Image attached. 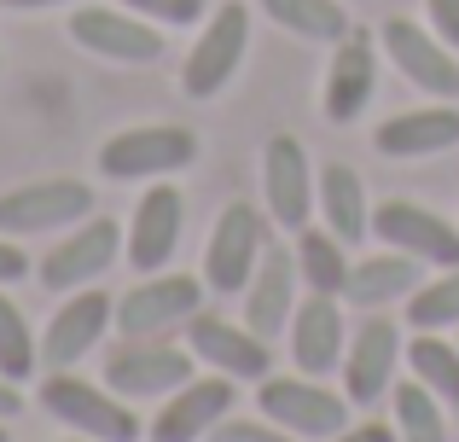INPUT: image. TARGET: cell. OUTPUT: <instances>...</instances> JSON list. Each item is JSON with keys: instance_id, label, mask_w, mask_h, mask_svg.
<instances>
[{"instance_id": "obj_1", "label": "cell", "mask_w": 459, "mask_h": 442, "mask_svg": "<svg viewBox=\"0 0 459 442\" xmlns=\"http://www.w3.org/2000/svg\"><path fill=\"white\" fill-rule=\"evenodd\" d=\"M41 408L53 413L58 425H70L76 437H93V442H140L134 408H128L111 385L100 390V385H88V378H76V367H70V373H47Z\"/></svg>"}, {"instance_id": "obj_2", "label": "cell", "mask_w": 459, "mask_h": 442, "mask_svg": "<svg viewBox=\"0 0 459 442\" xmlns=\"http://www.w3.org/2000/svg\"><path fill=\"white\" fill-rule=\"evenodd\" d=\"M245 53H250V12L238 6V0H227V6H215L210 18H204L198 41H192V53H186V70H180V88H186L192 100H215V93L238 76Z\"/></svg>"}, {"instance_id": "obj_3", "label": "cell", "mask_w": 459, "mask_h": 442, "mask_svg": "<svg viewBox=\"0 0 459 442\" xmlns=\"http://www.w3.org/2000/svg\"><path fill=\"white\" fill-rule=\"evenodd\" d=\"M93 216V186L53 175V181H30L0 193V233L6 238H30V233H65V227Z\"/></svg>"}, {"instance_id": "obj_4", "label": "cell", "mask_w": 459, "mask_h": 442, "mask_svg": "<svg viewBox=\"0 0 459 442\" xmlns=\"http://www.w3.org/2000/svg\"><path fill=\"white\" fill-rule=\"evenodd\" d=\"M198 158V134L180 123H146L123 128L100 146V175L111 181H146V175H175Z\"/></svg>"}, {"instance_id": "obj_5", "label": "cell", "mask_w": 459, "mask_h": 442, "mask_svg": "<svg viewBox=\"0 0 459 442\" xmlns=\"http://www.w3.org/2000/svg\"><path fill=\"white\" fill-rule=\"evenodd\" d=\"M262 250H268V221H262V210L245 204V198H238V204H227L221 216H215V227H210L204 285H210V291H221V297L245 291L250 273H256V262H262Z\"/></svg>"}, {"instance_id": "obj_6", "label": "cell", "mask_w": 459, "mask_h": 442, "mask_svg": "<svg viewBox=\"0 0 459 442\" xmlns=\"http://www.w3.org/2000/svg\"><path fill=\"white\" fill-rule=\"evenodd\" d=\"M402 326H395L384 308H372L343 343V396L355 408H372L378 396L395 390V367H402Z\"/></svg>"}, {"instance_id": "obj_7", "label": "cell", "mask_w": 459, "mask_h": 442, "mask_svg": "<svg viewBox=\"0 0 459 442\" xmlns=\"http://www.w3.org/2000/svg\"><path fill=\"white\" fill-rule=\"evenodd\" d=\"M117 256H123V227L111 216H88V221L65 227V238L41 256L35 280H41L47 291H82V285H100V273L111 268Z\"/></svg>"}, {"instance_id": "obj_8", "label": "cell", "mask_w": 459, "mask_h": 442, "mask_svg": "<svg viewBox=\"0 0 459 442\" xmlns=\"http://www.w3.org/2000/svg\"><path fill=\"white\" fill-rule=\"evenodd\" d=\"M262 198H268V216L285 233H303L308 216L320 210V175H314L297 134H273L262 146Z\"/></svg>"}, {"instance_id": "obj_9", "label": "cell", "mask_w": 459, "mask_h": 442, "mask_svg": "<svg viewBox=\"0 0 459 442\" xmlns=\"http://www.w3.org/2000/svg\"><path fill=\"white\" fill-rule=\"evenodd\" d=\"M256 402H262V420L285 425L291 437H325L332 442L349 425V396L325 390L320 378H308V373H297V378H273L268 373L262 390H256Z\"/></svg>"}, {"instance_id": "obj_10", "label": "cell", "mask_w": 459, "mask_h": 442, "mask_svg": "<svg viewBox=\"0 0 459 442\" xmlns=\"http://www.w3.org/2000/svg\"><path fill=\"white\" fill-rule=\"evenodd\" d=\"M111 326H117V303L105 291H93V285L70 291L65 303L53 308L47 332H41V367L47 373H70L76 361H88V355L100 350V338Z\"/></svg>"}, {"instance_id": "obj_11", "label": "cell", "mask_w": 459, "mask_h": 442, "mask_svg": "<svg viewBox=\"0 0 459 442\" xmlns=\"http://www.w3.org/2000/svg\"><path fill=\"white\" fill-rule=\"evenodd\" d=\"M186 378H192V355L175 350V343H157V338H128L105 361V385L123 402H163Z\"/></svg>"}, {"instance_id": "obj_12", "label": "cell", "mask_w": 459, "mask_h": 442, "mask_svg": "<svg viewBox=\"0 0 459 442\" xmlns=\"http://www.w3.org/2000/svg\"><path fill=\"white\" fill-rule=\"evenodd\" d=\"M204 303V280L192 273H146L134 291L117 297V332L123 338H157L169 326H186Z\"/></svg>"}, {"instance_id": "obj_13", "label": "cell", "mask_w": 459, "mask_h": 442, "mask_svg": "<svg viewBox=\"0 0 459 442\" xmlns=\"http://www.w3.org/2000/svg\"><path fill=\"white\" fill-rule=\"evenodd\" d=\"M372 233L390 250H407V256L430 262V268H454L459 262V227L448 216H437L430 204H419V198H384L372 210Z\"/></svg>"}, {"instance_id": "obj_14", "label": "cell", "mask_w": 459, "mask_h": 442, "mask_svg": "<svg viewBox=\"0 0 459 442\" xmlns=\"http://www.w3.org/2000/svg\"><path fill=\"white\" fill-rule=\"evenodd\" d=\"M384 53L390 65L413 82L425 100H459V65H454V47L442 41L437 30L413 18H390L384 23Z\"/></svg>"}, {"instance_id": "obj_15", "label": "cell", "mask_w": 459, "mask_h": 442, "mask_svg": "<svg viewBox=\"0 0 459 442\" xmlns=\"http://www.w3.org/2000/svg\"><path fill=\"white\" fill-rule=\"evenodd\" d=\"M70 41L111 65H152L163 53V35L128 6H76L70 12Z\"/></svg>"}, {"instance_id": "obj_16", "label": "cell", "mask_w": 459, "mask_h": 442, "mask_svg": "<svg viewBox=\"0 0 459 442\" xmlns=\"http://www.w3.org/2000/svg\"><path fill=\"white\" fill-rule=\"evenodd\" d=\"M233 402H238V378H227V373L186 378L175 396H163V408L152 420V442H204L233 413Z\"/></svg>"}, {"instance_id": "obj_17", "label": "cell", "mask_w": 459, "mask_h": 442, "mask_svg": "<svg viewBox=\"0 0 459 442\" xmlns=\"http://www.w3.org/2000/svg\"><path fill=\"white\" fill-rule=\"evenodd\" d=\"M186 343H192V355L198 361H210L215 373H227V378H268L273 373V355H268V338L262 332H250V326H233V320H221V315H192L186 320Z\"/></svg>"}, {"instance_id": "obj_18", "label": "cell", "mask_w": 459, "mask_h": 442, "mask_svg": "<svg viewBox=\"0 0 459 442\" xmlns=\"http://www.w3.org/2000/svg\"><path fill=\"white\" fill-rule=\"evenodd\" d=\"M180 227H186V198L175 186H146V198L134 204L123 233V256L134 262L140 273H163V262L175 256L180 245Z\"/></svg>"}, {"instance_id": "obj_19", "label": "cell", "mask_w": 459, "mask_h": 442, "mask_svg": "<svg viewBox=\"0 0 459 442\" xmlns=\"http://www.w3.org/2000/svg\"><path fill=\"white\" fill-rule=\"evenodd\" d=\"M343 343H349V326H343V308H337L332 291H314L291 308V361L297 373L320 378L343 361Z\"/></svg>"}, {"instance_id": "obj_20", "label": "cell", "mask_w": 459, "mask_h": 442, "mask_svg": "<svg viewBox=\"0 0 459 442\" xmlns=\"http://www.w3.org/2000/svg\"><path fill=\"white\" fill-rule=\"evenodd\" d=\"M372 88H378V53H372L367 35L349 30L343 41L332 47V70H325V88H320L325 117H332V123H355V117L367 111Z\"/></svg>"}, {"instance_id": "obj_21", "label": "cell", "mask_w": 459, "mask_h": 442, "mask_svg": "<svg viewBox=\"0 0 459 442\" xmlns=\"http://www.w3.org/2000/svg\"><path fill=\"white\" fill-rule=\"evenodd\" d=\"M372 146L384 152V158H437V152L459 146V111L454 100H437L425 105V111H395L390 123H378V134H372Z\"/></svg>"}, {"instance_id": "obj_22", "label": "cell", "mask_w": 459, "mask_h": 442, "mask_svg": "<svg viewBox=\"0 0 459 442\" xmlns=\"http://www.w3.org/2000/svg\"><path fill=\"white\" fill-rule=\"evenodd\" d=\"M297 250L285 256V250H262V262H256V273H250V285H245V326L250 332H262V338H280L285 332V320H291V308H297Z\"/></svg>"}, {"instance_id": "obj_23", "label": "cell", "mask_w": 459, "mask_h": 442, "mask_svg": "<svg viewBox=\"0 0 459 442\" xmlns=\"http://www.w3.org/2000/svg\"><path fill=\"white\" fill-rule=\"evenodd\" d=\"M419 268H425V262L407 256V250H378V256H367V262H349L343 297L360 303V308H384V303H395V297L419 291Z\"/></svg>"}, {"instance_id": "obj_24", "label": "cell", "mask_w": 459, "mask_h": 442, "mask_svg": "<svg viewBox=\"0 0 459 442\" xmlns=\"http://www.w3.org/2000/svg\"><path fill=\"white\" fill-rule=\"evenodd\" d=\"M320 216H325V233H337L343 245L372 233V204H367V186L349 163H325L320 169Z\"/></svg>"}, {"instance_id": "obj_25", "label": "cell", "mask_w": 459, "mask_h": 442, "mask_svg": "<svg viewBox=\"0 0 459 442\" xmlns=\"http://www.w3.org/2000/svg\"><path fill=\"white\" fill-rule=\"evenodd\" d=\"M407 367H413V378L430 396H442L448 408H459V343H448L442 332H419V338L407 343Z\"/></svg>"}, {"instance_id": "obj_26", "label": "cell", "mask_w": 459, "mask_h": 442, "mask_svg": "<svg viewBox=\"0 0 459 442\" xmlns=\"http://www.w3.org/2000/svg\"><path fill=\"white\" fill-rule=\"evenodd\" d=\"M262 12H268L280 30L303 35V41H343L349 35V12L337 6V0H262Z\"/></svg>"}, {"instance_id": "obj_27", "label": "cell", "mask_w": 459, "mask_h": 442, "mask_svg": "<svg viewBox=\"0 0 459 442\" xmlns=\"http://www.w3.org/2000/svg\"><path fill=\"white\" fill-rule=\"evenodd\" d=\"M297 273L308 280V291H332V297H343V285H349L343 238L325 233V227H303V238H297Z\"/></svg>"}, {"instance_id": "obj_28", "label": "cell", "mask_w": 459, "mask_h": 442, "mask_svg": "<svg viewBox=\"0 0 459 442\" xmlns=\"http://www.w3.org/2000/svg\"><path fill=\"white\" fill-rule=\"evenodd\" d=\"M390 402H395V431H402V442H448L442 396H430L419 378L395 385V390H390Z\"/></svg>"}, {"instance_id": "obj_29", "label": "cell", "mask_w": 459, "mask_h": 442, "mask_svg": "<svg viewBox=\"0 0 459 442\" xmlns=\"http://www.w3.org/2000/svg\"><path fill=\"white\" fill-rule=\"evenodd\" d=\"M407 326H413V332H448V326H459V262L442 268L437 280H425L413 297H407Z\"/></svg>"}, {"instance_id": "obj_30", "label": "cell", "mask_w": 459, "mask_h": 442, "mask_svg": "<svg viewBox=\"0 0 459 442\" xmlns=\"http://www.w3.org/2000/svg\"><path fill=\"white\" fill-rule=\"evenodd\" d=\"M35 367H41V343H35L23 308L12 303V297H0V373L18 385V378L35 373Z\"/></svg>"}, {"instance_id": "obj_31", "label": "cell", "mask_w": 459, "mask_h": 442, "mask_svg": "<svg viewBox=\"0 0 459 442\" xmlns=\"http://www.w3.org/2000/svg\"><path fill=\"white\" fill-rule=\"evenodd\" d=\"M204 442H297V437L285 431V425H273V420H233V413H227Z\"/></svg>"}, {"instance_id": "obj_32", "label": "cell", "mask_w": 459, "mask_h": 442, "mask_svg": "<svg viewBox=\"0 0 459 442\" xmlns=\"http://www.w3.org/2000/svg\"><path fill=\"white\" fill-rule=\"evenodd\" d=\"M128 12H140L146 23H198L204 18V0H123Z\"/></svg>"}, {"instance_id": "obj_33", "label": "cell", "mask_w": 459, "mask_h": 442, "mask_svg": "<svg viewBox=\"0 0 459 442\" xmlns=\"http://www.w3.org/2000/svg\"><path fill=\"white\" fill-rule=\"evenodd\" d=\"M425 12H430V30L448 47H459V0H425Z\"/></svg>"}, {"instance_id": "obj_34", "label": "cell", "mask_w": 459, "mask_h": 442, "mask_svg": "<svg viewBox=\"0 0 459 442\" xmlns=\"http://www.w3.org/2000/svg\"><path fill=\"white\" fill-rule=\"evenodd\" d=\"M332 442H402V431H390V425H378V420H360V425H343Z\"/></svg>"}, {"instance_id": "obj_35", "label": "cell", "mask_w": 459, "mask_h": 442, "mask_svg": "<svg viewBox=\"0 0 459 442\" xmlns=\"http://www.w3.org/2000/svg\"><path fill=\"white\" fill-rule=\"evenodd\" d=\"M30 273V256H23L18 245H12L6 233H0V285H12V280H23Z\"/></svg>"}, {"instance_id": "obj_36", "label": "cell", "mask_w": 459, "mask_h": 442, "mask_svg": "<svg viewBox=\"0 0 459 442\" xmlns=\"http://www.w3.org/2000/svg\"><path fill=\"white\" fill-rule=\"evenodd\" d=\"M18 408H23V396L12 390V378L0 373V420H18Z\"/></svg>"}, {"instance_id": "obj_37", "label": "cell", "mask_w": 459, "mask_h": 442, "mask_svg": "<svg viewBox=\"0 0 459 442\" xmlns=\"http://www.w3.org/2000/svg\"><path fill=\"white\" fill-rule=\"evenodd\" d=\"M0 6H12V12H41V6H70V0H0Z\"/></svg>"}, {"instance_id": "obj_38", "label": "cell", "mask_w": 459, "mask_h": 442, "mask_svg": "<svg viewBox=\"0 0 459 442\" xmlns=\"http://www.w3.org/2000/svg\"><path fill=\"white\" fill-rule=\"evenodd\" d=\"M0 442H6V420H0Z\"/></svg>"}, {"instance_id": "obj_39", "label": "cell", "mask_w": 459, "mask_h": 442, "mask_svg": "<svg viewBox=\"0 0 459 442\" xmlns=\"http://www.w3.org/2000/svg\"><path fill=\"white\" fill-rule=\"evenodd\" d=\"M454 413H459V408H454Z\"/></svg>"}]
</instances>
